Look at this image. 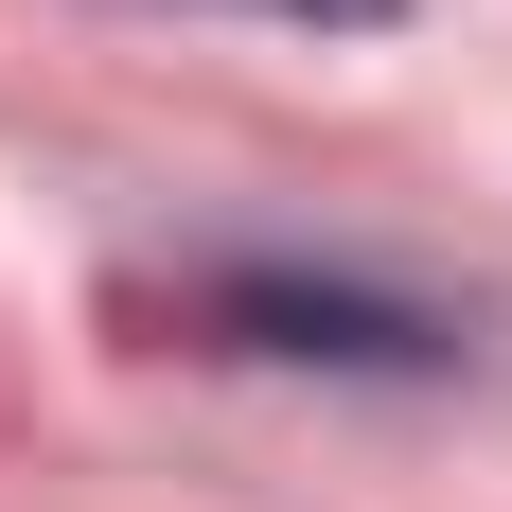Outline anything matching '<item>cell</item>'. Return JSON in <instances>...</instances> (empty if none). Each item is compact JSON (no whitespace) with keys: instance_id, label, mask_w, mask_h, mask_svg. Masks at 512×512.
I'll list each match as a JSON object with an SVG mask.
<instances>
[{"instance_id":"7a4b0ae2","label":"cell","mask_w":512,"mask_h":512,"mask_svg":"<svg viewBox=\"0 0 512 512\" xmlns=\"http://www.w3.org/2000/svg\"><path fill=\"white\" fill-rule=\"evenodd\" d=\"M248 18H301V36H389L407 0H248Z\"/></svg>"},{"instance_id":"6da1fadb","label":"cell","mask_w":512,"mask_h":512,"mask_svg":"<svg viewBox=\"0 0 512 512\" xmlns=\"http://www.w3.org/2000/svg\"><path fill=\"white\" fill-rule=\"evenodd\" d=\"M177 318H195V354L318 371V389H442V371H477L460 301H424L389 265H336V248H212V265H177Z\"/></svg>"}]
</instances>
